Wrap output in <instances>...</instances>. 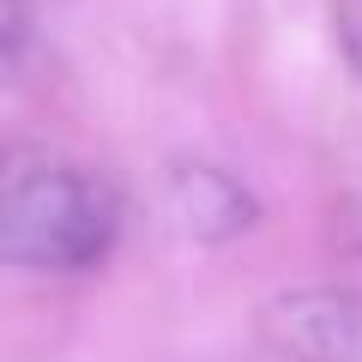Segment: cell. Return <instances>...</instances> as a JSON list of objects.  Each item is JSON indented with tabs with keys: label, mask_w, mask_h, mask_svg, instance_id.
Masks as SVG:
<instances>
[{
	"label": "cell",
	"mask_w": 362,
	"mask_h": 362,
	"mask_svg": "<svg viewBox=\"0 0 362 362\" xmlns=\"http://www.w3.org/2000/svg\"><path fill=\"white\" fill-rule=\"evenodd\" d=\"M332 18H338V37H344L350 66L362 73V0H338V6H332Z\"/></svg>",
	"instance_id": "277c9868"
},
{
	"label": "cell",
	"mask_w": 362,
	"mask_h": 362,
	"mask_svg": "<svg viewBox=\"0 0 362 362\" xmlns=\"http://www.w3.org/2000/svg\"><path fill=\"white\" fill-rule=\"evenodd\" d=\"M25 37H30V6L25 0H6V61L25 54Z\"/></svg>",
	"instance_id": "8992f818"
},
{
	"label": "cell",
	"mask_w": 362,
	"mask_h": 362,
	"mask_svg": "<svg viewBox=\"0 0 362 362\" xmlns=\"http://www.w3.org/2000/svg\"><path fill=\"white\" fill-rule=\"evenodd\" d=\"M169 218L194 242H230L254 223V194L211 163H175L169 169Z\"/></svg>",
	"instance_id": "3957f363"
},
{
	"label": "cell",
	"mask_w": 362,
	"mask_h": 362,
	"mask_svg": "<svg viewBox=\"0 0 362 362\" xmlns=\"http://www.w3.org/2000/svg\"><path fill=\"white\" fill-rule=\"evenodd\" d=\"M259 338L290 362H362V290H278L259 308Z\"/></svg>",
	"instance_id": "7a4b0ae2"
},
{
	"label": "cell",
	"mask_w": 362,
	"mask_h": 362,
	"mask_svg": "<svg viewBox=\"0 0 362 362\" xmlns=\"http://www.w3.org/2000/svg\"><path fill=\"white\" fill-rule=\"evenodd\" d=\"M338 223H344V235L362 247V169L344 181V194H338Z\"/></svg>",
	"instance_id": "5b68a950"
},
{
	"label": "cell",
	"mask_w": 362,
	"mask_h": 362,
	"mask_svg": "<svg viewBox=\"0 0 362 362\" xmlns=\"http://www.w3.org/2000/svg\"><path fill=\"white\" fill-rule=\"evenodd\" d=\"M121 194L109 175L49 151L18 145L0 175V254L25 272H85L115 247Z\"/></svg>",
	"instance_id": "6da1fadb"
}]
</instances>
